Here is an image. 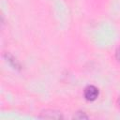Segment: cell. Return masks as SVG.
Wrapping results in <instances>:
<instances>
[{
	"label": "cell",
	"instance_id": "8992f818",
	"mask_svg": "<svg viewBox=\"0 0 120 120\" xmlns=\"http://www.w3.org/2000/svg\"><path fill=\"white\" fill-rule=\"evenodd\" d=\"M118 104H119V107H120V98H118Z\"/></svg>",
	"mask_w": 120,
	"mask_h": 120
},
{
	"label": "cell",
	"instance_id": "5b68a950",
	"mask_svg": "<svg viewBox=\"0 0 120 120\" xmlns=\"http://www.w3.org/2000/svg\"><path fill=\"white\" fill-rule=\"evenodd\" d=\"M115 57H116V59L118 60V62H120V47L116 50V52H115Z\"/></svg>",
	"mask_w": 120,
	"mask_h": 120
},
{
	"label": "cell",
	"instance_id": "3957f363",
	"mask_svg": "<svg viewBox=\"0 0 120 120\" xmlns=\"http://www.w3.org/2000/svg\"><path fill=\"white\" fill-rule=\"evenodd\" d=\"M7 59H8V61L12 65V67H13L14 68H19V67H20V66H19V64L16 62V60H14V58H13L12 56L8 55V56L7 57Z\"/></svg>",
	"mask_w": 120,
	"mask_h": 120
},
{
	"label": "cell",
	"instance_id": "6da1fadb",
	"mask_svg": "<svg viewBox=\"0 0 120 120\" xmlns=\"http://www.w3.org/2000/svg\"><path fill=\"white\" fill-rule=\"evenodd\" d=\"M83 95H84V98L89 100V101H94L98 98V95H99V91L98 89L94 86V85H88L85 87L84 89V92H83Z\"/></svg>",
	"mask_w": 120,
	"mask_h": 120
},
{
	"label": "cell",
	"instance_id": "7a4b0ae2",
	"mask_svg": "<svg viewBox=\"0 0 120 120\" xmlns=\"http://www.w3.org/2000/svg\"><path fill=\"white\" fill-rule=\"evenodd\" d=\"M40 117L42 118H49V119H60L63 118V115L61 114L60 112L53 111V110H47L41 112Z\"/></svg>",
	"mask_w": 120,
	"mask_h": 120
},
{
	"label": "cell",
	"instance_id": "277c9868",
	"mask_svg": "<svg viewBox=\"0 0 120 120\" xmlns=\"http://www.w3.org/2000/svg\"><path fill=\"white\" fill-rule=\"evenodd\" d=\"M74 117L75 118H77V119H83V118H88V116L82 112H77V114L76 115H74Z\"/></svg>",
	"mask_w": 120,
	"mask_h": 120
}]
</instances>
